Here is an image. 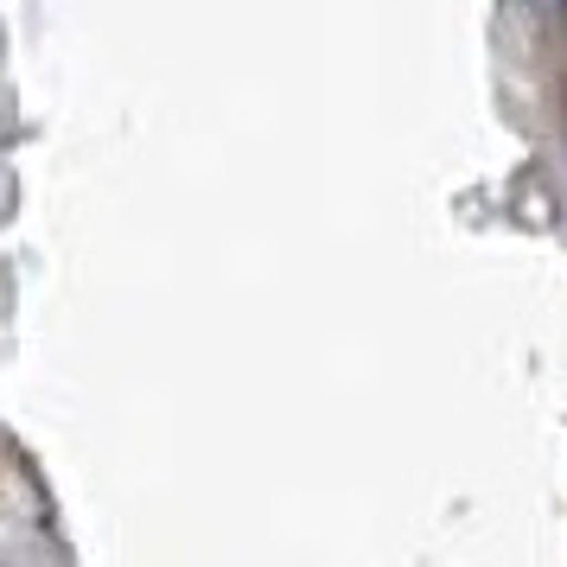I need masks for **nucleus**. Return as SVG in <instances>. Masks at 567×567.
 Returning a JSON list of instances; mask_svg holds the SVG:
<instances>
[]
</instances>
